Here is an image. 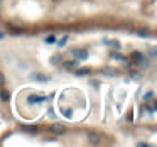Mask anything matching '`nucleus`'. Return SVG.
Segmentation results:
<instances>
[{"mask_svg": "<svg viewBox=\"0 0 157 147\" xmlns=\"http://www.w3.org/2000/svg\"><path fill=\"white\" fill-rule=\"evenodd\" d=\"M102 140H103L102 134H98V132H90L88 134V142L91 144V145H100Z\"/></svg>", "mask_w": 157, "mask_h": 147, "instance_id": "obj_1", "label": "nucleus"}, {"mask_svg": "<svg viewBox=\"0 0 157 147\" xmlns=\"http://www.w3.org/2000/svg\"><path fill=\"white\" fill-rule=\"evenodd\" d=\"M49 132L56 134V135H61V134L66 132V127H64V125H61V124H52L51 127H49Z\"/></svg>", "mask_w": 157, "mask_h": 147, "instance_id": "obj_2", "label": "nucleus"}, {"mask_svg": "<svg viewBox=\"0 0 157 147\" xmlns=\"http://www.w3.org/2000/svg\"><path fill=\"white\" fill-rule=\"evenodd\" d=\"M71 54L73 56H76L78 59H88V51L86 49H73V51H71Z\"/></svg>", "mask_w": 157, "mask_h": 147, "instance_id": "obj_3", "label": "nucleus"}, {"mask_svg": "<svg viewBox=\"0 0 157 147\" xmlns=\"http://www.w3.org/2000/svg\"><path fill=\"white\" fill-rule=\"evenodd\" d=\"M30 80H32V81H41V83H46V81H49V78L44 76V74H30Z\"/></svg>", "mask_w": 157, "mask_h": 147, "instance_id": "obj_4", "label": "nucleus"}, {"mask_svg": "<svg viewBox=\"0 0 157 147\" xmlns=\"http://www.w3.org/2000/svg\"><path fill=\"white\" fill-rule=\"evenodd\" d=\"M44 100H46V98H44V96H37V95H30V96H29V98H27V102H29V103H42V102H44Z\"/></svg>", "mask_w": 157, "mask_h": 147, "instance_id": "obj_5", "label": "nucleus"}, {"mask_svg": "<svg viewBox=\"0 0 157 147\" xmlns=\"http://www.w3.org/2000/svg\"><path fill=\"white\" fill-rule=\"evenodd\" d=\"M62 68H64V70H76L78 63L76 61H66V63H62Z\"/></svg>", "mask_w": 157, "mask_h": 147, "instance_id": "obj_6", "label": "nucleus"}, {"mask_svg": "<svg viewBox=\"0 0 157 147\" xmlns=\"http://www.w3.org/2000/svg\"><path fill=\"white\" fill-rule=\"evenodd\" d=\"M74 74L76 76H84V74H90V70H86V68H81V70H74Z\"/></svg>", "mask_w": 157, "mask_h": 147, "instance_id": "obj_7", "label": "nucleus"}, {"mask_svg": "<svg viewBox=\"0 0 157 147\" xmlns=\"http://www.w3.org/2000/svg\"><path fill=\"white\" fill-rule=\"evenodd\" d=\"M9 98H10V93H9L7 90H2V91H0V100H2V102H9Z\"/></svg>", "mask_w": 157, "mask_h": 147, "instance_id": "obj_8", "label": "nucleus"}, {"mask_svg": "<svg viewBox=\"0 0 157 147\" xmlns=\"http://www.w3.org/2000/svg\"><path fill=\"white\" fill-rule=\"evenodd\" d=\"M154 100V91H147L145 96H144V102H152Z\"/></svg>", "mask_w": 157, "mask_h": 147, "instance_id": "obj_9", "label": "nucleus"}, {"mask_svg": "<svg viewBox=\"0 0 157 147\" xmlns=\"http://www.w3.org/2000/svg\"><path fill=\"white\" fill-rule=\"evenodd\" d=\"M44 42H46V44H52V42H56V36H48L46 37V39H44Z\"/></svg>", "mask_w": 157, "mask_h": 147, "instance_id": "obj_10", "label": "nucleus"}, {"mask_svg": "<svg viewBox=\"0 0 157 147\" xmlns=\"http://www.w3.org/2000/svg\"><path fill=\"white\" fill-rule=\"evenodd\" d=\"M68 39H70L68 36H64L62 39H59V41H58V46H59V48H62V46H66V42H68Z\"/></svg>", "mask_w": 157, "mask_h": 147, "instance_id": "obj_11", "label": "nucleus"}, {"mask_svg": "<svg viewBox=\"0 0 157 147\" xmlns=\"http://www.w3.org/2000/svg\"><path fill=\"white\" fill-rule=\"evenodd\" d=\"M112 58H113V59H117V61H123V56H122L120 54V52H113V54H112Z\"/></svg>", "mask_w": 157, "mask_h": 147, "instance_id": "obj_12", "label": "nucleus"}, {"mask_svg": "<svg viewBox=\"0 0 157 147\" xmlns=\"http://www.w3.org/2000/svg\"><path fill=\"white\" fill-rule=\"evenodd\" d=\"M22 130H24V132H36L37 127H22Z\"/></svg>", "mask_w": 157, "mask_h": 147, "instance_id": "obj_13", "label": "nucleus"}, {"mask_svg": "<svg viewBox=\"0 0 157 147\" xmlns=\"http://www.w3.org/2000/svg\"><path fill=\"white\" fill-rule=\"evenodd\" d=\"M142 58L144 56L140 54V52H134V59H135V61H142Z\"/></svg>", "mask_w": 157, "mask_h": 147, "instance_id": "obj_14", "label": "nucleus"}, {"mask_svg": "<svg viewBox=\"0 0 157 147\" xmlns=\"http://www.w3.org/2000/svg\"><path fill=\"white\" fill-rule=\"evenodd\" d=\"M4 85H5V76L0 73V86H4Z\"/></svg>", "mask_w": 157, "mask_h": 147, "instance_id": "obj_15", "label": "nucleus"}, {"mask_svg": "<svg viewBox=\"0 0 157 147\" xmlns=\"http://www.w3.org/2000/svg\"><path fill=\"white\" fill-rule=\"evenodd\" d=\"M10 34H14V36H19V34H22V30H19V29H14Z\"/></svg>", "mask_w": 157, "mask_h": 147, "instance_id": "obj_16", "label": "nucleus"}, {"mask_svg": "<svg viewBox=\"0 0 157 147\" xmlns=\"http://www.w3.org/2000/svg\"><path fill=\"white\" fill-rule=\"evenodd\" d=\"M139 36H142V37H149V34H147V32H142V30H140Z\"/></svg>", "mask_w": 157, "mask_h": 147, "instance_id": "obj_17", "label": "nucleus"}, {"mask_svg": "<svg viewBox=\"0 0 157 147\" xmlns=\"http://www.w3.org/2000/svg\"><path fill=\"white\" fill-rule=\"evenodd\" d=\"M0 39H4V32H0Z\"/></svg>", "mask_w": 157, "mask_h": 147, "instance_id": "obj_18", "label": "nucleus"}]
</instances>
